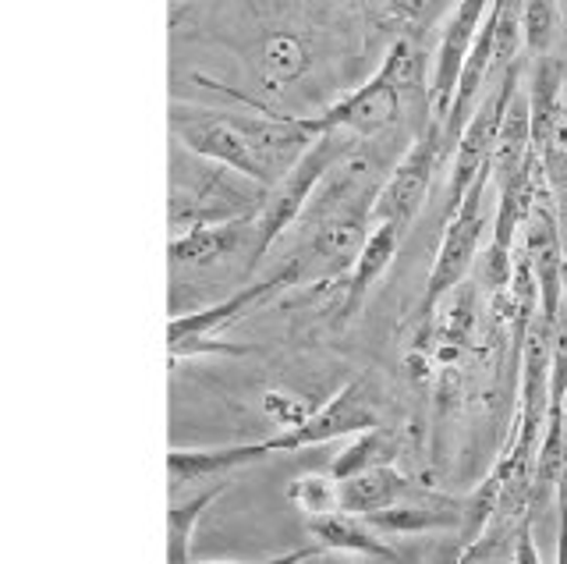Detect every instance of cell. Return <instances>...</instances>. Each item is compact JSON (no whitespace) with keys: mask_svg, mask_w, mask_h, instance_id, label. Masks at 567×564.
<instances>
[{"mask_svg":"<svg viewBox=\"0 0 567 564\" xmlns=\"http://www.w3.org/2000/svg\"><path fill=\"white\" fill-rule=\"evenodd\" d=\"M167 185H171V199H167L171 238L195 232V227L259 217L266 199H270V188L266 185L245 178L235 167L206 161V156L192 153L182 143H171Z\"/></svg>","mask_w":567,"mask_h":564,"instance_id":"obj_1","label":"cell"},{"mask_svg":"<svg viewBox=\"0 0 567 564\" xmlns=\"http://www.w3.org/2000/svg\"><path fill=\"white\" fill-rule=\"evenodd\" d=\"M301 259L291 256L284 267H277L270 277L256 280V285H245L238 291H230L220 302H213L206 309H188V312H177L174 320L167 324V348H171V362L177 359H188V356H245V348L238 345H224V341H213V334L245 320L248 312H256L262 302H270L274 295L295 288L301 280Z\"/></svg>","mask_w":567,"mask_h":564,"instance_id":"obj_2","label":"cell"},{"mask_svg":"<svg viewBox=\"0 0 567 564\" xmlns=\"http://www.w3.org/2000/svg\"><path fill=\"white\" fill-rule=\"evenodd\" d=\"M359 143H362L359 135L341 132V129H330V132H319L316 135V143L306 153H301V161L270 188V199H266L262 214L256 221V227H259V235H256V256L259 259L274 249V242L284 238V232H291V227L301 217H306V209H309L312 196L319 192V185H323V178Z\"/></svg>","mask_w":567,"mask_h":564,"instance_id":"obj_3","label":"cell"},{"mask_svg":"<svg viewBox=\"0 0 567 564\" xmlns=\"http://www.w3.org/2000/svg\"><path fill=\"white\" fill-rule=\"evenodd\" d=\"M171 135H174V143L188 146L192 153L206 156V161L235 167L245 174V178L266 185V174H262L259 153H256V114L199 111V107H185V103H174Z\"/></svg>","mask_w":567,"mask_h":564,"instance_id":"obj_4","label":"cell"},{"mask_svg":"<svg viewBox=\"0 0 567 564\" xmlns=\"http://www.w3.org/2000/svg\"><path fill=\"white\" fill-rule=\"evenodd\" d=\"M489 182H493V171H486L483 178L468 188V196L461 199L454 214L443 221V238H440V249L430 267V277H425V295H422L425 324L433 320V312L440 309L443 298L465 285L472 267L478 263V245H483V227H486L483 199H486Z\"/></svg>","mask_w":567,"mask_h":564,"instance_id":"obj_5","label":"cell"},{"mask_svg":"<svg viewBox=\"0 0 567 564\" xmlns=\"http://www.w3.org/2000/svg\"><path fill=\"white\" fill-rule=\"evenodd\" d=\"M518 90H522V61H514L507 72L496 79L493 90L483 96V103H478L475 114L468 117V125L461 129L457 146H454V164H451V185H447V217L461 206V199L468 196V188L483 178L486 171H493L496 139H501L504 114Z\"/></svg>","mask_w":567,"mask_h":564,"instance_id":"obj_6","label":"cell"},{"mask_svg":"<svg viewBox=\"0 0 567 564\" xmlns=\"http://www.w3.org/2000/svg\"><path fill=\"white\" fill-rule=\"evenodd\" d=\"M447 153V139H443V129L425 121V132L415 139L408 153L394 164L390 178L383 182L377 206H372V224H398L404 232H412V224L419 221L425 199H430V185L433 174L440 167V156Z\"/></svg>","mask_w":567,"mask_h":564,"instance_id":"obj_7","label":"cell"},{"mask_svg":"<svg viewBox=\"0 0 567 564\" xmlns=\"http://www.w3.org/2000/svg\"><path fill=\"white\" fill-rule=\"evenodd\" d=\"M259 217L230 221V224H213V227H195V232L174 235L171 238V274L174 280L192 277V274H220L230 263L241 267H256V227Z\"/></svg>","mask_w":567,"mask_h":564,"instance_id":"obj_8","label":"cell"},{"mask_svg":"<svg viewBox=\"0 0 567 564\" xmlns=\"http://www.w3.org/2000/svg\"><path fill=\"white\" fill-rule=\"evenodd\" d=\"M377 427H380V404L372 398V387L365 380H351L323 404V409H316L301 422V427L284 430L266 440V444H270L274 454L301 451V448H319V444H330L337 437L365 433Z\"/></svg>","mask_w":567,"mask_h":564,"instance_id":"obj_9","label":"cell"},{"mask_svg":"<svg viewBox=\"0 0 567 564\" xmlns=\"http://www.w3.org/2000/svg\"><path fill=\"white\" fill-rule=\"evenodd\" d=\"M489 8H493V0H457L447 25H443V32H440L436 64H433V79H430V100H425L430 121L440 129H447L454 93H457V82H461V68H465L478 32H483Z\"/></svg>","mask_w":567,"mask_h":564,"instance_id":"obj_10","label":"cell"},{"mask_svg":"<svg viewBox=\"0 0 567 564\" xmlns=\"http://www.w3.org/2000/svg\"><path fill=\"white\" fill-rule=\"evenodd\" d=\"M404 107H408V100L401 96L398 85L390 82V75L377 72L354 93L341 96L323 114H316V129L319 132L341 129V132H351L359 139H380L383 132H390L398 125Z\"/></svg>","mask_w":567,"mask_h":564,"instance_id":"obj_11","label":"cell"},{"mask_svg":"<svg viewBox=\"0 0 567 564\" xmlns=\"http://www.w3.org/2000/svg\"><path fill=\"white\" fill-rule=\"evenodd\" d=\"M468 501L451 498V493L433 490L425 483H415L408 498H401L394 507L365 515L372 529L383 536H419V533H440V529H461L465 533Z\"/></svg>","mask_w":567,"mask_h":564,"instance_id":"obj_12","label":"cell"},{"mask_svg":"<svg viewBox=\"0 0 567 564\" xmlns=\"http://www.w3.org/2000/svg\"><path fill=\"white\" fill-rule=\"evenodd\" d=\"M270 444L259 440V444H230V448H195L185 451L177 448L167 458V472H171V493H185L192 486L203 483H220L230 480L238 469L256 465L262 458H270Z\"/></svg>","mask_w":567,"mask_h":564,"instance_id":"obj_13","label":"cell"},{"mask_svg":"<svg viewBox=\"0 0 567 564\" xmlns=\"http://www.w3.org/2000/svg\"><path fill=\"white\" fill-rule=\"evenodd\" d=\"M306 529L316 540V546H323V551L359 554V557H372L383 564H398V551L386 543L380 529H372L362 515H351V511H330V515L306 519Z\"/></svg>","mask_w":567,"mask_h":564,"instance_id":"obj_14","label":"cell"},{"mask_svg":"<svg viewBox=\"0 0 567 564\" xmlns=\"http://www.w3.org/2000/svg\"><path fill=\"white\" fill-rule=\"evenodd\" d=\"M404 238L408 232L398 224H386V221L372 224L365 249L359 253V259H354V267L348 270V280H344V320H351V316L362 309V302L372 295V288L380 285V277L390 270L394 256L401 253Z\"/></svg>","mask_w":567,"mask_h":564,"instance_id":"obj_15","label":"cell"},{"mask_svg":"<svg viewBox=\"0 0 567 564\" xmlns=\"http://www.w3.org/2000/svg\"><path fill=\"white\" fill-rule=\"evenodd\" d=\"M415 486L412 475H404L394 465H372L365 472H354L341 480V511L351 515H377V511L394 507L401 498H408Z\"/></svg>","mask_w":567,"mask_h":564,"instance_id":"obj_16","label":"cell"},{"mask_svg":"<svg viewBox=\"0 0 567 564\" xmlns=\"http://www.w3.org/2000/svg\"><path fill=\"white\" fill-rule=\"evenodd\" d=\"M230 490V480L209 483L203 490H185V493H171V511H167V561L171 564H192V536L195 525L206 515V511L217 504L224 493Z\"/></svg>","mask_w":567,"mask_h":564,"instance_id":"obj_17","label":"cell"},{"mask_svg":"<svg viewBox=\"0 0 567 564\" xmlns=\"http://www.w3.org/2000/svg\"><path fill=\"white\" fill-rule=\"evenodd\" d=\"M532 153H536V146H532V107H528V93L518 90L504 114L501 139H496L493 150V182L504 185L507 178H514L528 164Z\"/></svg>","mask_w":567,"mask_h":564,"instance_id":"obj_18","label":"cell"},{"mask_svg":"<svg viewBox=\"0 0 567 564\" xmlns=\"http://www.w3.org/2000/svg\"><path fill=\"white\" fill-rule=\"evenodd\" d=\"M528 107H532V146L536 153L546 146L549 132L560 121L567 96H564V68L554 58H539L536 75H532L528 85Z\"/></svg>","mask_w":567,"mask_h":564,"instance_id":"obj_19","label":"cell"},{"mask_svg":"<svg viewBox=\"0 0 567 564\" xmlns=\"http://www.w3.org/2000/svg\"><path fill=\"white\" fill-rule=\"evenodd\" d=\"M309 68V50L298 37H274L262 50V61H259V79H262V90L266 93H280L288 90L295 79L306 75Z\"/></svg>","mask_w":567,"mask_h":564,"instance_id":"obj_20","label":"cell"},{"mask_svg":"<svg viewBox=\"0 0 567 564\" xmlns=\"http://www.w3.org/2000/svg\"><path fill=\"white\" fill-rule=\"evenodd\" d=\"M380 72L390 75V82L398 85L401 96L408 103H415V100H430V90H425V64H422V50L415 47L412 37H401L390 43L386 50V58L380 64Z\"/></svg>","mask_w":567,"mask_h":564,"instance_id":"obj_21","label":"cell"},{"mask_svg":"<svg viewBox=\"0 0 567 564\" xmlns=\"http://www.w3.org/2000/svg\"><path fill=\"white\" fill-rule=\"evenodd\" d=\"M560 37V0H522V40L532 58H549Z\"/></svg>","mask_w":567,"mask_h":564,"instance_id":"obj_22","label":"cell"},{"mask_svg":"<svg viewBox=\"0 0 567 564\" xmlns=\"http://www.w3.org/2000/svg\"><path fill=\"white\" fill-rule=\"evenodd\" d=\"M288 501L306 519L330 515V511H341V480L333 472H306L288 486Z\"/></svg>","mask_w":567,"mask_h":564,"instance_id":"obj_23","label":"cell"},{"mask_svg":"<svg viewBox=\"0 0 567 564\" xmlns=\"http://www.w3.org/2000/svg\"><path fill=\"white\" fill-rule=\"evenodd\" d=\"M394 454H398V444L377 427V430L359 433V440H354V444L341 458H337V462L330 465V472L337 475V480H348V475L365 472L372 465H390V462H394Z\"/></svg>","mask_w":567,"mask_h":564,"instance_id":"obj_24","label":"cell"},{"mask_svg":"<svg viewBox=\"0 0 567 564\" xmlns=\"http://www.w3.org/2000/svg\"><path fill=\"white\" fill-rule=\"evenodd\" d=\"M443 0H377V22L386 32H398V40L408 37L422 22H430Z\"/></svg>","mask_w":567,"mask_h":564,"instance_id":"obj_25","label":"cell"},{"mask_svg":"<svg viewBox=\"0 0 567 564\" xmlns=\"http://www.w3.org/2000/svg\"><path fill=\"white\" fill-rule=\"evenodd\" d=\"M262 409H266V416H270L277 427H284V430H295V427H301L316 409L306 401V398H295V394H280V391H270L262 398Z\"/></svg>","mask_w":567,"mask_h":564,"instance_id":"obj_26","label":"cell"},{"mask_svg":"<svg viewBox=\"0 0 567 564\" xmlns=\"http://www.w3.org/2000/svg\"><path fill=\"white\" fill-rule=\"evenodd\" d=\"M511 564H543V561H539V551H536V540H532V525H528V522L522 525L518 540H514Z\"/></svg>","mask_w":567,"mask_h":564,"instance_id":"obj_27","label":"cell"},{"mask_svg":"<svg viewBox=\"0 0 567 564\" xmlns=\"http://www.w3.org/2000/svg\"><path fill=\"white\" fill-rule=\"evenodd\" d=\"M301 564H383V561H372V557H359V554H337V551H319L312 557H306Z\"/></svg>","mask_w":567,"mask_h":564,"instance_id":"obj_28","label":"cell"},{"mask_svg":"<svg viewBox=\"0 0 567 564\" xmlns=\"http://www.w3.org/2000/svg\"><path fill=\"white\" fill-rule=\"evenodd\" d=\"M319 546H301V551H291V554H280V557H270V561H259V564H301L306 557H312ZM203 564H230V561H203Z\"/></svg>","mask_w":567,"mask_h":564,"instance_id":"obj_29","label":"cell"}]
</instances>
